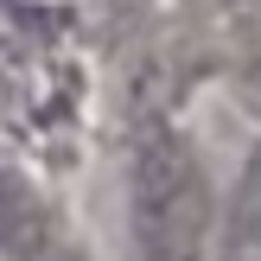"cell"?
Here are the masks:
<instances>
[{
    "label": "cell",
    "mask_w": 261,
    "mask_h": 261,
    "mask_svg": "<svg viewBox=\"0 0 261 261\" xmlns=\"http://www.w3.org/2000/svg\"><path fill=\"white\" fill-rule=\"evenodd\" d=\"M217 223V185L185 127L147 115L127 153V229L140 261H198Z\"/></svg>",
    "instance_id": "1"
},
{
    "label": "cell",
    "mask_w": 261,
    "mask_h": 261,
    "mask_svg": "<svg viewBox=\"0 0 261 261\" xmlns=\"http://www.w3.org/2000/svg\"><path fill=\"white\" fill-rule=\"evenodd\" d=\"M7 261H89L83 249H76V242L70 236H64V223H58V217H51V223L45 229H38V236L32 242H19V249H13Z\"/></svg>",
    "instance_id": "2"
}]
</instances>
